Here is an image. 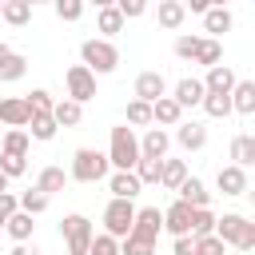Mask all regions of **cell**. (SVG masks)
Instances as JSON below:
<instances>
[{"label":"cell","instance_id":"ee69618b","mask_svg":"<svg viewBox=\"0 0 255 255\" xmlns=\"http://www.w3.org/2000/svg\"><path fill=\"white\" fill-rule=\"evenodd\" d=\"M56 16L60 20H80L84 16V4L80 0H56Z\"/></svg>","mask_w":255,"mask_h":255},{"label":"cell","instance_id":"52a82bcc","mask_svg":"<svg viewBox=\"0 0 255 255\" xmlns=\"http://www.w3.org/2000/svg\"><path fill=\"white\" fill-rule=\"evenodd\" d=\"M64 84H68V100H72V104H80V108L96 96V76H92L84 64H72V68H68V76H64Z\"/></svg>","mask_w":255,"mask_h":255},{"label":"cell","instance_id":"9c48e42d","mask_svg":"<svg viewBox=\"0 0 255 255\" xmlns=\"http://www.w3.org/2000/svg\"><path fill=\"white\" fill-rule=\"evenodd\" d=\"M159 96H167V80L159 72H139L135 76V100L139 104H155Z\"/></svg>","mask_w":255,"mask_h":255},{"label":"cell","instance_id":"c3c4849f","mask_svg":"<svg viewBox=\"0 0 255 255\" xmlns=\"http://www.w3.org/2000/svg\"><path fill=\"white\" fill-rule=\"evenodd\" d=\"M175 255H195V235H179L175 239Z\"/></svg>","mask_w":255,"mask_h":255},{"label":"cell","instance_id":"603a6c76","mask_svg":"<svg viewBox=\"0 0 255 255\" xmlns=\"http://www.w3.org/2000/svg\"><path fill=\"white\" fill-rule=\"evenodd\" d=\"M183 179H187V163H183V159H163V163H159V183H163L167 191H175Z\"/></svg>","mask_w":255,"mask_h":255},{"label":"cell","instance_id":"4316f807","mask_svg":"<svg viewBox=\"0 0 255 255\" xmlns=\"http://www.w3.org/2000/svg\"><path fill=\"white\" fill-rule=\"evenodd\" d=\"M231 159H235V167L247 171V163L255 159V135H235L231 139Z\"/></svg>","mask_w":255,"mask_h":255},{"label":"cell","instance_id":"ba28073f","mask_svg":"<svg viewBox=\"0 0 255 255\" xmlns=\"http://www.w3.org/2000/svg\"><path fill=\"white\" fill-rule=\"evenodd\" d=\"M159 231H163V211H159V207H135V219H131V231H128V235L155 243ZM128 235H124V239H128Z\"/></svg>","mask_w":255,"mask_h":255},{"label":"cell","instance_id":"9a60e30c","mask_svg":"<svg viewBox=\"0 0 255 255\" xmlns=\"http://www.w3.org/2000/svg\"><path fill=\"white\" fill-rule=\"evenodd\" d=\"M231 88H235V72H231L227 64H215V68H207L203 92H211V96H227Z\"/></svg>","mask_w":255,"mask_h":255},{"label":"cell","instance_id":"cb8c5ba5","mask_svg":"<svg viewBox=\"0 0 255 255\" xmlns=\"http://www.w3.org/2000/svg\"><path fill=\"white\" fill-rule=\"evenodd\" d=\"M64 179H68V175H64V167H44V171L36 175V191H40V195L48 199V195L64 191Z\"/></svg>","mask_w":255,"mask_h":255},{"label":"cell","instance_id":"e575fe53","mask_svg":"<svg viewBox=\"0 0 255 255\" xmlns=\"http://www.w3.org/2000/svg\"><path fill=\"white\" fill-rule=\"evenodd\" d=\"M16 207H20V211H24V215H32V219H36V215H40V211H44V207H48V199H44V195H40V191H36V187H32V191H24V195H20V199H16Z\"/></svg>","mask_w":255,"mask_h":255},{"label":"cell","instance_id":"836d02e7","mask_svg":"<svg viewBox=\"0 0 255 255\" xmlns=\"http://www.w3.org/2000/svg\"><path fill=\"white\" fill-rule=\"evenodd\" d=\"M191 235H195V239H203V235H215V215H211L207 207L191 211Z\"/></svg>","mask_w":255,"mask_h":255},{"label":"cell","instance_id":"db71d44e","mask_svg":"<svg viewBox=\"0 0 255 255\" xmlns=\"http://www.w3.org/2000/svg\"><path fill=\"white\" fill-rule=\"evenodd\" d=\"M0 8H4V0H0Z\"/></svg>","mask_w":255,"mask_h":255},{"label":"cell","instance_id":"3957f363","mask_svg":"<svg viewBox=\"0 0 255 255\" xmlns=\"http://www.w3.org/2000/svg\"><path fill=\"white\" fill-rule=\"evenodd\" d=\"M80 56H84V68L92 76H108V72L120 68V52H116L112 40H84L80 44Z\"/></svg>","mask_w":255,"mask_h":255},{"label":"cell","instance_id":"5b68a950","mask_svg":"<svg viewBox=\"0 0 255 255\" xmlns=\"http://www.w3.org/2000/svg\"><path fill=\"white\" fill-rule=\"evenodd\" d=\"M60 235H64V243H68L72 255H88L96 227H92L88 215H64V219H60Z\"/></svg>","mask_w":255,"mask_h":255},{"label":"cell","instance_id":"6da1fadb","mask_svg":"<svg viewBox=\"0 0 255 255\" xmlns=\"http://www.w3.org/2000/svg\"><path fill=\"white\" fill-rule=\"evenodd\" d=\"M215 239L223 243V247H235V251H251L255 247V223L247 219V215H223V219H215Z\"/></svg>","mask_w":255,"mask_h":255},{"label":"cell","instance_id":"816d5d0a","mask_svg":"<svg viewBox=\"0 0 255 255\" xmlns=\"http://www.w3.org/2000/svg\"><path fill=\"white\" fill-rule=\"evenodd\" d=\"M8 255H36V251H28V247H16V251H8Z\"/></svg>","mask_w":255,"mask_h":255},{"label":"cell","instance_id":"f35d334b","mask_svg":"<svg viewBox=\"0 0 255 255\" xmlns=\"http://www.w3.org/2000/svg\"><path fill=\"white\" fill-rule=\"evenodd\" d=\"M128 124H131V128H143V124H151V104H139V100H131V104H128Z\"/></svg>","mask_w":255,"mask_h":255},{"label":"cell","instance_id":"f907efd6","mask_svg":"<svg viewBox=\"0 0 255 255\" xmlns=\"http://www.w3.org/2000/svg\"><path fill=\"white\" fill-rule=\"evenodd\" d=\"M8 56H12V48H8V44H4V40H0V64H4V60H8Z\"/></svg>","mask_w":255,"mask_h":255},{"label":"cell","instance_id":"f5cc1de1","mask_svg":"<svg viewBox=\"0 0 255 255\" xmlns=\"http://www.w3.org/2000/svg\"><path fill=\"white\" fill-rule=\"evenodd\" d=\"M4 191H8V179H4V175H0V195H4Z\"/></svg>","mask_w":255,"mask_h":255},{"label":"cell","instance_id":"484cf974","mask_svg":"<svg viewBox=\"0 0 255 255\" xmlns=\"http://www.w3.org/2000/svg\"><path fill=\"white\" fill-rule=\"evenodd\" d=\"M183 16H187V8H183L179 0H159V12H155V20H159L163 28H179V24H183Z\"/></svg>","mask_w":255,"mask_h":255},{"label":"cell","instance_id":"8fae6325","mask_svg":"<svg viewBox=\"0 0 255 255\" xmlns=\"http://www.w3.org/2000/svg\"><path fill=\"white\" fill-rule=\"evenodd\" d=\"M167 131L163 128H147L139 139V159H167Z\"/></svg>","mask_w":255,"mask_h":255},{"label":"cell","instance_id":"d6986e66","mask_svg":"<svg viewBox=\"0 0 255 255\" xmlns=\"http://www.w3.org/2000/svg\"><path fill=\"white\" fill-rule=\"evenodd\" d=\"M108 191H112V199H135V195H139V179H135V171H112Z\"/></svg>","mask_w":255,"mask_h":255},{"label":"cell","instance_id":"277c9868","mask_svg":"<svg viewBox=\"0 0 255 255\" xmlns=\"http://www.w3.org/2000/svg\"><path fill=\"white\" fill-rule=\"evenodd\" d=\"M108 175V155L96 151V147H80L72 155V179L76 183H100Z\"/></svg>","mask_w":255,"mask_h":255},{"label":"cell","instance_id":"7402d4cb","mask_svg":"<svg viewBox=\"0 0 255 255\" xmlns=\"http://www.w3.org/2000/svg\"><path fill=\"white\" fill-rule=\"evenodd\" d=\"M0 16H4V20L12 24V28H24V24L32 20V0H4Z\"/></svg>","mask_w":255,"mask_h":255},{"label":"cell","instance_id":"5bb4252c","mask_svg":"<svg viewBox=\"0 0 255 255\" xmlns=\"http://www.w3.org/2000/svg\"><path fill=\"white\" fill-rule=\"evenodd\" d=\"M163 227H167V231H171L175 239H179V235H191V207L175 199V203H171V207L163 211Z\"/></svg>","mask_w":255,"mask_h":255},{"label":"cell","instance_id":"8d00e7d4","mask_svg":"<svg viewBox=\"0 0 255 255\" xmlns=\"http://www.w3.org/2000/svg\"><path fill=\"white\" fill-rule=\"evenodd\" d=\"M24 72H28V60H24L20 52H12V56L0 64V80H20Z\"/></svg>","mask_w":255,"mask_h":255},{"label":"cell","instance_id":"44dd1931","mask_svg":"<svg viewBox=\"0 0 255 255\" xmlns=\"http://www.w3.org/2000/svg\"><path fill=\"white\" fill-rule=\"evenodd\" d=\"M28 131L24 128H8L4 135H0V155H16V159H24L28 155Z\"/></svg>","mask_w":255,"mask_h":255},{"label":"cell","instance_id":"7dc6e473","mask_svg":"<svg viewBox=\"0 0 255 255\" xmlns=\"http://www.w3.org/2000/svg\"><path fill=\"white\" fill-rule=\"evenodd\" d=\"M12 215H16V195L4 191V195H0V223H8Z\"/></svg>","mask_w":255,"mask_h":255},{"label":"cell","instance_id":"7a4b0ae2","mask_svg":"<svg viewBox=\"0 0 255 255\" xmlns=\"http://www.w3.org/2000/svg\"><path fill=\"white\" fill-rule=\"evenodd\" d=\"M139 163V139L135 131L124 124V128H112V147H108V167L116 171H131Z\"/></svg>","mask_w":255,"mask_h":255},{"label":"cell","instance_id":"ab89813d","mask_svg":"<svg viewBox=\"0 0 255 255\" xmlns=\"http://www.w3.org/2000/svg\"><path fill=\"white\" fill-rule=\"evenodd\" d=\"M88 255H120V239H112V235H92Z\"/></svg>","mask_w":255,"mask_h":255},{"label":"cell","instance_id":"d590c367","mask_svg":"<svg viewBox=\"0 0 255 255\" xmlns=\"http://www.w3.org/2000/svg\"><path fill=\"white\" fill-rule=\"evenodd\" d=\"M159 163H163V159H139V163L131 167L135 179H139V187H143V183H159Z\"/></svg>","mask_w":255,"mask_h":255},{"label":"cell","instance_id":"11a10c76","mask_svg":"<svg viewBox=\"0 0 255 255\" xmlns=\"http://www.w3.org/2000/svg\"><path fill=\"white\" fill-rule=\"evenodd\" d=\"M68 255H72V251H68Z\"/></svg>","mask_w":255,"mask_h":255},{"label":"cell","instance_id":"4fadbf2b","mask_svg":"<svg viewBox=\"0 0 255 255\" xmlns=\"http://www.w3.org/2000/svg\"><path fill=\"white\" fill-rule=\"evenodd\" d=\"M175 191H179V203H187L191 211H199V207H207V203H211V191H207V187H203L195 175H187V179H183Z\"/></svg>","mask_w":255,"mask_h":255},{"label":"cell","instance_id":"d4e9b609","mask_svg":"<svg viewBox=\"0 0 255 255\" xmlns=\"http://www.w3.org/2000/svg\"><path fill=\"white\" fill-rule=\"evenodd\" d=\"M52 120H56V128H76V124L84 120V108L72 104V100H60V104L52 108Z\"/></svg>","mask_w":255,"mask_h":255},{"label":"cell","instance_id":"681fc988","mask_svg":"<svg viewBox=\"0 0 255 255\" xmlns=\"http://www.w3.org/2000/svg\"><path fill=\"white\" fill-rule=\"evenodd\" d=\"M183 8H191V12H207L211 4H207V0H191V4H183Z\"/></svg>","mask_w":255,"mask_h":255},{"label":"cell","instance_id":"e0dca14e","mask_svg":"<svg viewBox=\"0 0 255 255\" xmlns=\"http://www.w3.org/2000/svg\"><path fill=\"white\" fill-rule=\"evenodd\" d=\"M203 96H207V92H203V80L187 76V80L175 84V96H171V100H175L179 108H195V104H203Z\"/></svg>","mask_w":255,"mask_h":255},{"label":"cell","instance_id":"bcb514c9","mask_svg":"<svg viewBox=\"0 0 255 255\" xmlns=\"http://www.w3.org/2000/svg\"><path fill=\"white\" fill-rule=\"evenodd\" d=\"M195 255H223V243L215 235H203V239H195Z\"/></svg>","mask_w":255,"mask_h":255},{"label":"cell","instance_id":"d6a6232c","mask_svg":"<svg viewBox=\"0 0 255 255\" xmlns=\"http://www.w3.org/2000/svg\"><path fill=\"white\" fill-rule=\"evenodd\" d=\"M56 135V120L52 116H32L28 120V139H52Z\"/></svg>","mask_w":255,"mask_h":255},{"label":"cell","instance_id":"83f0119b","mask_svg":"<svg viewBox=\"0 0 255 255\" xmlns=\"http://www.w3.org/2000/svg\"><path fill=\"white\" fill-rule=\"evenodd\" d=\"M203 28H207V32H215V36H219V32H227V28H231V12H227L223 4H211V8L203 12Z\"/></svg>","mask_w":255,"mask_h":255},{"label":"cell","instance_id":"8992f818","mask_svg":"<svg viewBox=\"0 0 255 255\" xmlns=\"http://www.w3.org/2000/svg\"><path fill=\"white\" fill-rule=\"evenodd\" d=\"M131 219H135V203L131 199H112L108 207H104V235H112V239H124L128 231H131Z\"/></svg>","mask_w":255,"mask_h":255},{"label":"cell","instance_id":"7c38bea8","mask_svg":"<svg viewBox=\"0 0 255 255\" xmlns=\"http://www.w3.org/2000/svg\"><path fill=\"white\" fill-rule=\"evenodd\" d=\"M215 187H219L223 195H243V191H247V171H243V167H235V163H227V167H219Z\"/></svg>","mask_w":255,"mask_h":255},{"label":"cell","instance_id":"74e56055","mask_svg":"<svg viewBox=\"0 0 255 255\" xmlns=\"http://www.w3.org/2000/svg\"><path fill=\"white\" fill-rule=\"evenodd\" d=\"M227 96H231V92H227ZM227 96H211V92H207V96H203V112L215 116V120H223V116L231 112V100H227Z\"/></svg>","mask_w":255,"mask_h":255},{"label":"cell","instance_id":"f1b7e54d","mask_svg":"<svg viewBox=\"0 0 255 255\" xmlns=\"http://www.w3.org/2000/svg\"><path fill=\"white\" fill-rule=\"evenodd\" d=\"M96 28H100V32H108V36L124 28V16L116 12V4H100V12H96Z\"/></svg>","mask_w":255,"mask_h":255},{"label":"cell","instance_id":"ac0fdd59","mask_svg":"<svg viewBox=\"0 0 255 255\" xmlns=\"http://www.w3.org/2000/svg\"><path fill=\"white\" fill-rule=\"evenodd\" d=\"M231 112H239V116H251L255 112V84L251 80H235V88H231Z\"/></svg>","mask_w":255,"mask_h":255},{"label":"cell","instance_id":"1f68e13d","mask_svg":"<svg viewBox=\"0 0 255 255\" xmlns=\"http://www.w3.org/2000/svg\"><path fill=\"white\" fill-rule=\"evenodd\" d=\"M32 227H36V223H32V215H24V211H16V215H12L8 223H4V231H8V235H12L16 243H24V239L32 235Z\"/></svg>","mask_w":255,"mask_h":255},{"label":"cell","instance_id":"b9f144b4","mask_svg":"<svg viewBox=\"0 0 255 255\" xmlns=\"http://www.w3.org/2000/svg\"><path fill=\"white\" fill-rule=\"evenodd\" d=\"M199 40H203V36H179V40H175V56H179V60H195Z\"/></svg>","mask_w":255,"mask_h":255},{"label":"cell","instance_id":"2e32d148","mask_svg":"<svg viewBox=\"0 0 255 255\" xmlns=\"http://www.w3.org/2000/svg\"><path fill=\"white\" fill-rule=\"evenodd\" d=\"M183 120V108L171 100V96H159L155 104H151V124H159V128H175Z\"/></svg>","mask_w":255,"mask_h":255},{"label":"cell","instance_id":"4dcf8cb0","mask_svg":"<svg viewBox=\"0 0 255 255\" xmlns=\"http://www.w3.org/2000/svg\"><path fill=\"white\" fill-rule=\"evenodd\" d=\"M24 104H28V112H32V116H52V108H56L52 92H44V88L28 92V96H24Z\"/></svg>","mask_w":255,"mask_h":255},{"label":"cell","instance_id":"60d3db41","mask_svg":"<svg viewBox=\"0 0 255 255\" xmlns=\"http://www.w3.org/2000/svg\"><path fill=\"white\" fill-rule=\"evenodd\" d=\"M155 251V243H147V239H135V235H128L124 243H120V255H151Z\"/></svg>","mask_w":255,"mask_h":255},{"label":"cell","instance_id":"7bdbcfd3","mask_svg":"<svg viewBox=\"0 0 255 255\" xmlns=\"http://www.w3.org/2000/svg\"><path fill=\"white\" fill-rule=\"evenodd\" d=\"M24 171H28L24 159H16V155H0V175H4V179H16V175H24Z\"/></svg>","mask_w":255,"mask_h":255},{"label":"cell","instance_id":"9f6ffc18","mask_svg":"<svg viewBox=\"0 0 255 255\" xmlns=\"http://www.w3.org/2000/svg\"><path fill=\"white\" fill-rule=\"evenodd\" d=\"M0 255H4V251H0Z\"/></svg>","mask_w":255,"mask_h":255},{"label":"cell","instance_id":"ffe728a7","mask_svg":"<svg viewBox=\"0 0 255 255\" xmlns=\"http://www.w3.org/2000/svg\"><path fill=\"white\" fill-rule=\"evenodd\" d=\"M175 139H179V147H187V151H199L203 143H207V128L203 124H175Z\"/></svg>","mask_w":255,"mask_h":255},{"label":"cell","instance_id":"f546056e","mask_svg":"<svg viewBox=\"0 0 255 255\" xmlns=\"http://www.w3.org/2000/svg\"><path fill=\"white\" fill-rule=\"evenodd\" d=\"M219 60H223V44H219V40H199V52H195V60H191V64L215 68Z\"/></svg>","mask_w":255,"mask_h":255},{"label":"cell","instance_id":"30bf717a","mask_svg":"<svg viewBox=\"0 0 255 255\" xmlns=\"http://www.w3.org/2000/svg\"><path fill=\"white\" fill-rule=\"evenodd\" d=\"M28 120H32V112H28L24 96L0 100V124H4V128H28Z\"/></svg>","mask_w":255,"mask_h":255},{"label":"cell","instance_id":"f6af8a7d","mask_svg":"<svg viewBox=\"0 0 255 255\" xmlns=\"http://www.w3.org/2000/svg\"><path fill=\"white\" fill-rule=\"evenodd\" d=\"M116 12H120L124 20H135V16H143V12H147V4H143V0H120V4H116Z\"/></svg>","mask_w":255,"mask_h":255}]
</instances>
